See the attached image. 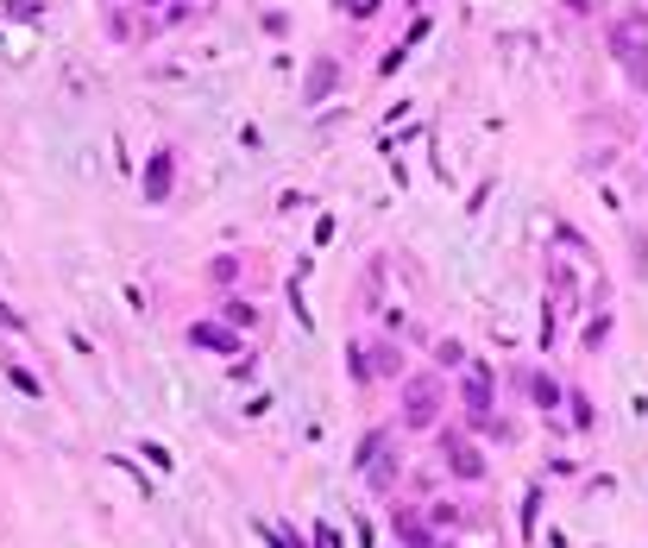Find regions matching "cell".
Segmentation results:
<instances>
[{
    "label": "cell",
    "instance_id": "cell-1",
    "mask_svg": "<svg viewBox=\"0 0 648 548\" xmlns=\"http://www.w3.org/2000/svg\"><path fill=\"white\" fill-rule=\"evenodd\" d=\"M435 409H441V385H435V378H409V403H403V417L422 429V423H435Z\"/></svg>",
    "mask_w": 648,
    "mask_h": 548
},
{
    "label": "cell",
    "instance_id": "cell-2",
    "mask_svg": "<svg viewBox=\"0 0 648 548\" xmlns=\"http://www.w3.org/2000/svg\"><path fill=\"white\" fill-rule=\"evenodd\" d=\"M617 57H623V70H629V76L648 89V44H642L636 32H617Z\"/></svg>",
    "mask_w": 648,
    "mask_h": 548
},
{
    "label": "cell",
    "instance_id": "cell-3",
    "mask_svg": "<svg viewBox=\"0 0 648 548\" xmlns=\"http://www.w3.org/2000/svg\"><path fill=\"white\" fill-rule=\"evenodd\" d=\"M189 340H195V347H208V353H233V347H240L233 328H221V322H195V328H189Z\"/></svg>",
    "mask_w": 648,
    "mask_h": 548
},
{
    "label": "cell",
    "instance_id": "cell-4",
    "mask_svg": "<svg viewBox=\"0 0 648 548\" xmlns=\"http://www.w3.org/2000/svg\"><path fill=\"white\" fill-rule=\"evenodd\" d=\"M466 403H472V417H485V409H491V372H485V366L466 378Z\"/></svg>",
    "mask_w": 648,
    "mask_h": 548
},
{
    "label": "cell",
    "instance_id": "cell-5",
    "mask_svg": "<svg viewBox=\"0 0 648 548\" xmlns=\"http://www.w3.org/2000/svg\"><path fill=\"white\" fill-rule=\"evenodd\" d=\"M164 189H170V152H158V158H152V171H146V195H152V202H164Z\"/></svg>",
    "mask_w": 648,
    "mask_h": 548
},
{
    "label": "cell",
    "instance_id": "cell-6",
    "mask_svg": "<svg viewBox=\"0 0 648 548\" xmlns=\"http://www.w3.org/2000/svg\"><path fill=\"white\" fill-rule=\"evenodd\" d=\"M529 403H535V409H554V403H560V391H554L548 372H529Z\"/></svg>",
    "mask_w": 648,
    "mask_h": 548
},
{
    "label": "cell",
    "instance_id": "cell-7",
    "mask_svg": "<svg viewBox=\"0 0 648 548\" xmlns=\"http://www.w3.org/2000/svg\"><path fill=\"white\" fill-rule=\"evenodd\" d=\"M447 448H454L447 460H454V473H460V479H478V473H485V460H478V454H472L466 441H447Z\"/></svg>",
    "mask_w": 648,
    "mask_h": 548
},
{
    "label": "cell",
    "instance_id": "cell-8",
    "mask_svg": "<svg viewBox=\"0 0 648 548\" xmlns=\"http://www.w3.org/2000/svg\"><path fill=\"white\" fill-rule=\"evenodd\" d=\"M334 83H340V70H334V63H315V70H309V101H321Z\"/></svg>",
    "mask_w": 648,
    "mask_h": 548
},
{
    "label": "cell",
    "instance_id": "cell-9",
    "mask_svg": "<svg viewBox=\"0 0 648 548\" xmlns=\"http://www.w3.org/2000/svg\"><path fill=\"white\" fill-rule=\"evenodd\" d=\"M366 366H372V372H384V378H397V366H403V360H397V347H384V340H378Z\"/></svg>",
    "mask_w": 648,
    "mask_h": 548
},
{
    "label": "cell",
    "instance_id": "cell-10",
    "mask_svg": "<svg viewBox=\"0 0 648 548\" xmlns=\"http://www.w3.org/2000/svg\"><path fill=\"white\" fill-rule=\"evenodd\" d=\"M535 517H541V492H529V498H523V536L535 529Z\"/></svg>",
    "mask_w": 648,
    "mask_h": 548
},
{
    "label": "cell",
    "instance_id": "cell-11",
    "mask_svg": "<svg viewBox=\"0 0 648 548\" xmlns=\"http://www.w3.org/2000/svg\"><path fill=\"white\" fill-rule=\"evenodd\" d=\"M372 7H378V0H340V13H352V20H366Z\"/></svg>",
    "mask_w": 648,
    "mask_h": 548
},
{
    "label": "cell",
    "instance_id": "cell-12",
    "mask_svg": "<svg viewBox=\"0 0 648 548\" xmlns=\"http://www.w3.org/2000/svg\"><path fill=\"white\" fill-rule=\"evenodd\" d=\"M315 548H340V536H334V529L321 523V529H315Z\"/></svg>",
    "mask_w": 648,
    "mask_h": 548
},
{
    "label": "cell",
    "instance_id": "cell-13",
    "mask_svg": "<svg viewBox=\"0 0 648 548\" xmlns=\"http://www.w3.org/2000/svg\"><path fill=\"white\" fill-rule=\"evenodd\" d=\"M0 328H26V322H20V315H13L7 303H0Z\"/></svg>",
    "mask_w": 648,
    "mask_h": 548
}]
</instances>
